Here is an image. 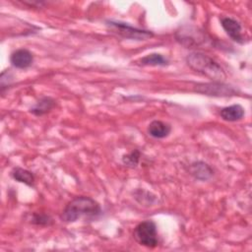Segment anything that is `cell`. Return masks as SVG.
Instances as JSON below:
<instances>
[{
    "mask_svg": "<svg viewBox=\"0 0 252 252\" xmlns=\"http://www.w3.org/2000/svg\"><path fill=\"white\" fill-rule=\"evenodd\" d=\"M134 239L140 244L148 248H154L158 245L157 225L153 220H144L138 223L133 231Z\"/></svg>",
    "mask_w": 252,
    "mask_h": 252,
    "instance_id": "277c9868",
    "label": "cell"
},
{
    "mask_svg": "<svg viewBox=\"0 0 252 252\" xmlns=\"http://www.w3.org/2000/svg\"><path fill=\"white\" fill-rule=\"evenodd\" d=\"M106 23H107V26L113 32H115L118 35L124 38H130L135 40H146L154 36V33L151 31L137 29L125 23L114 22V21H108Z\"/></svg>",
    "mask_w": 252,
    "mask_h": 252,
    "instance_id": "5b68a950",
    "label": "cell"
},
{
    "mask_svg": "<svg viewBox=\"0 0 252 252\" xmlns=\"http://www.w3.org/2000/svg\"><path fill=\"white\" fill-rule=\"evenodd\" d=\"M140 63L144 66H165L168 64V60L159 53H151L141 58Z\"/></svg>",
    "mask_w": 252,
    "mask_h": 252,
    "instance_id": "5bb4252c",
    "label": "cell"
},
{
    "mask_svg": "<svg viewBox=\"0 0 252 252\" xmlns=\"http://www.w3.org/2000/svg\"><path fill=\"white\" fill-rule=\"evenodd\" d=\"M55 100L49 96H44L40 98L31 109L30 112L36 115L41 116L43 114H46L49 112L54 106H55Z\"/></svg>",
    "mask_w": 252,
    "mask_h": 252,
    "instance_id": "7c38bea8",
    "label": "cell"
},
{
    "mask_svg": "<svg viewBox=\"0 0 252 252\" xmlns=\"http://www.w3.org/2000/svg\"><path fill=\"white\" fill-rule=\"evenodd\" d=\"M12 177L16 181L25 183L26 185L29 186H32L34 183V176L32 172L21 167H16L12 170Z\"/></svg>",
    "mask_w": 252,
    "mask_h": 252,
    "instance_id": "4fadbf2b",
    "label": "cell"
},
{
    "mask_svg": "<svg viewBox=\"0 0 252 252\" xmlns=\"http://www.w3.org/2000/svg\"><path fill=\"white\" fill-rule=\"evenodd\" d=\"M32 53L25 48H20L14 51L10 56L11 64L18 69H26L32 64Z\"/></svg>",
    "mask_w": 252,
    "mask_h": 252,
    "instance_id": "ba28073f",
    "label": "cell"
},
{
    "mask_svg": "<svg viewBox=\"0 0 252 252\" xmlns=\"http://www.w3.org/2000/svg\"><path fill=\"white\" fill-rule=\"evenodd\" d=\"M244 108L240 104H232L221 108L220 114V117L228 122H234L240 120L244 116Z\"/></svg>",
    "mask_w": 252,
    "mask_h": 252,
    "instance_id": "8fae6325",
    "label": "cell"
},
{
    "mask_svg": "<svg viewBox=\"0 0 252 252\" xmlns=\"http://www.w3.org/2000/svg\"><path fill=\"white\" fill-rule=\"evenodd\" d=\"M140 156H141L140 152H139L138 150H134V151H132L130 154L123 156V158H122L123 163L126 164V165H128V166L135 167V166H137V164L139 163Z\"/></svg>",
    "mask_w": 252,
    "mask_h": 252,
    "instance_id": "9a60e30c",
    "label": "cell"
},
{
    "mask_svg": "<svg viewBox=\"0 0 252 252\" xmlns=\"http://www.w3.org/2000/svg\"><path fill=\"white\" fill-rule=\"evenodd\" d=\"M101 214L99 204L91 197L79 196L71 200L61 213L60 219L65 222H74L81 218H96Z\"/></svg>",
    "mask_w": 252,
    "mask_h": 252,
    "instance_id": "6da1fadb",
    "label": "cell"
},
{
    "mask_svg": "<svg viewBox=\"0 0 252 252\" xmlns=\"http://www.w3.org/2000/svg\"><path fill=\"white\" fill-rule=\"evenodd\" d=\"M186 62L192 70L209 78L213 82H221L225 79L223 68L215 59L202 52H191L187 55Z\"/></svg>",
    "mask_w": 252,
    "mask_h": 252,
    "instance_id": "7a4b0ae2",
    "label": "cell"
},
{
    "mask_svg": "<svg viewBox=\"0 0 252 252\" xmlns=\"http://www.w3.org/2000/svg\"><path fill=\"white\" fill-rule=\"evenodd\" d=\"M195 92L210 95V96H231L237 94V91L222 82H211V83H201L195 86Z\"/></svg>",
    "mask_w": 252,
    "mask_h": 252,
    "instance_id": "8992f818",
    "label": "cell"
},
{
    "mask_svg": "<svg viewBox=\"0 0 252 252\" xmlns=\"http://www.w3.org/2000/svg\"><path fill=\"white\" fill-rule=\"evenodd\" d=\"M32 222L39 225H48L52 223V219L43 214H33L32 218Z\"/></svg>",
    "mask_w": 252,
    "mask_h": 252,
    "instance_id": "2e32d148",
    "label": "cell"
},
{
    "mask_svg": "<svg viewBox=\"0 0 252 252\" xmlns=\"http://www.w3.org/2000/svg\"><path fill=\"white\" fill-rule=\"evenodd\" d=\"M221 27L227 35L234 41L238 43H244V36L241 32V25L234 19L229 17H223L220 20Z\"/></svg>",
    "mask_w": 252,
    "mask_h": 252,
    "instance_id": "52a82bcc",
    "label": "cell"
},
{
    "mask_svg": "<svg viewBox=\"0 0 252 252\" xmlns=\"http://www.w3.org/2000/svg\"><path fill=\"white\" fill-rule=\"evenodd\" d=\"M189 172L196 179H199L202 181L210 179L214 173L211 166L204 161L193 162L189 167Z\"/></svg>",
    "mask_w": 252,
    "mask_h": 252,
    "instance_id": "9c48e42d",
    "label": "cell"
},
{
    "mask_svg": "<svg viewBox=\"0 0 252 252\" xmlns=\"http://www.w3.org/2000/svg\"><path fill=\"white\" fill-rule=\"evenodd\" d=\"M170 131H171L170 125L160 120H154L148 126L149 135L156 139H162L167 137Z\"/></svg>",
    "mask_w": 252,
    "mask_h": 252,
    "instance_id": "30bf717a",
    "label": "cell"
},
{
    "mask_svg": "<svg viewBox=\"0 0 252 252\" xmlns=\"http://www.w3.org/2000/svg\"><path fill=\"white\" fill-rule=\"evenodd\" d=\"M176 40L187 48H197L206 45L210 41L207 33L194 26H183L175 32Z\"/></svg>",
    "mask_w": 252,
    "mask_h": 252,
    "instance_id": "3957f363",
    "label": "cell"
}]
</instances>
